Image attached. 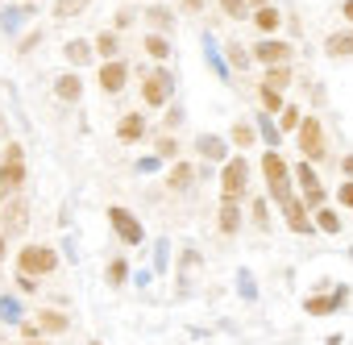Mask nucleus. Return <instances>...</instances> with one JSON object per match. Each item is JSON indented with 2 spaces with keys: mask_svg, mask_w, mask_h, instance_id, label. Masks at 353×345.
I'll return each mask as SVG.
<instances>
[{
  "mask_svg": "<svg viewBox=\"0 0 353 345\" xmlns=\"http://www.w3.org/2000/svg\"><path fill=\"white\" fill-rule=\"evenodd\" d=\"M59 270V254L50 246H21L17 254V275H30V279H42V275H54Z\"/></svg>",
  "mask_w": 353,
  "mask_h": 345,
  "instance_id": "nucleus-5",
  "label": "nucleus"
},
{
  "mask_svg": "<svg viewBox=\"0 0 353 345\" xmlns=\"http://www.w3.org/2000/svg\"><path fill=\"white\" fill-rule=\"evenodd\" d=\"M192 179H196V166L179 158V162L166 170V192H188V188H192Z\"/></svg>",
  "mask_w": 353,
  "mask_h": 345,
  "instance_id": "nucleus-15",
  "label": "nucleus"
},
{
  "mask_svg": "<svg viewBox=\"0 0 353 345\" xmlns=\"http://www.w3.org/2000/svg\"><path fill=\"white\" fill-rule=\"evenodd\" d=\"M295 179H299V188H303V204H312V208H324L328 192H324V184L316 179L312 162H295Z\"/></svg>",
  "mask_w": 353,
  "mask_h": 345,
  "instance_id": "nucleus-10",
  "label": "nucleus"
},
{
  "mask_svg": "<svg viewBox=\"0 0 353 345\" xmlns=\"http://www.w3.org/2000/svg\"><path fill=\"white\" fill-rule=\"evenodd\" d=\"M328 345H341V337H328Z\"/></svg>",
  "mask_w": 353,
  "mask_h": 345,
  "instance_id": "nucleus-55",
  "label": "nucleus"
},
{
  "mask_svg": "<svg viewBox=\"0 0 353 345\" xmlns=\"http://www.w3.org/2000/svg\"><path fill=\"white\" fill-rule=\"evenodd\" d=\"M92 50H96V55H104L108 63H112V59H121V42H117V34H112V30H108V34H100Z\"/></svg>",
  "mask_w": 353,
  "mask_h": 345,
  "instance_id": "nucleus-29",
  "label": "nucleus"
},
{
  "mask_svg": "<svg viewBox=\"0 0 353 345\" xmlns=\"http://www.w3.org/2000/svg\"><path fill=\"white\" fill-rule=\"evenodd\" d=\"M158 166H162L158 158H141V162H137V170H141V175H145V170H158Z\"/></svg>",
  "mask_w": 353,
  "mask_h": 345,
  "instance_id": "nucleus-49",
  "label": "nucleus"
},
{
  "mask_svg": "<svg viewBox=\"0 0 353 345\" xmlns=\"http://www.w3.org/2000/svg\"><path fill=\"white\" fill-rule=\"evenodd\" d=\"M0 320H5V324H21V299L17 295H0Z\"/></svg>",
  "mask_w": 353,
  "mask_h": 345,
  "instance_id": "nucleus-30",
  "label": "nucleus"
},
{
  "mask_svg": "<svg viewBox=\"0 0 353 345\" xmlns=\"http://www.w3.org/2000/svg\"><path fill=\"white\" fill-rule=\"evenodd\" d=\"M125 279H129V262H125V258H112L108 270H104V283H108V287H121Z\"/></svg>",
  "mask_w": 353,
  "mask_h": 345,
  "instance_id": "nucleus-34",
  "label": "nucleus"
},
{
  "mask_svg": "<svg viewBox=\"0 0 353 345\" xmlns=\"http://www.w3.org/2000/svg\"><path fill=\"white\" fill-rule=\"evenodd\" d=\"M54 96H59L63 104H75V100L83 96V79H79V75H71V71H67V75H59V79H54Z\"/></svg>",
  "mask_w": 353,
  "mask_h": 345,
  "instance_id": "nucleus-19",
  "label": "nucleus"
},
{
  "mask_svg": "<svg viewBox=\"0 0 353 345\" xmlns=\"http://www.w3.org/2000/svg\"><path fill=\"white\" fill-rule=\"evenodd\" d=\"M262 175H266V188H270V200H291V166L279 150H266L262 154Z\"/></svg>",
  "mask_w": 353,
  "mask_h": 345,
  "instance_id": "nucleus-2",
  "label": "nucleus"
},
{
  "mask_svg": "<svg viewBox=\"0 0 353 345\" xmlns=\"http://www.w3.org/2000/svg\"><path fill=\"white\" fill-rule=\"evenodd\" d=\"M145 55H150V59H162V63H166V59H170V42H166L162 34H145Z\"/></svg>",
  "mask_w": 353,
  "mask_h": 345,
  "instance_id": "nucleus-31",
  "label": "nucleus"
},
{
  "mask_svg": "<svg viewBox=\"0 0 353 345\" xmlns=\"http://www.w3.org/2000/svg\"><path fill=\"white\" fill-rule=\"evenodd\" d=\"M26 5H34V0H26Z\"/></svg>",
  "mask_w": 353,
  "mask_h": 345,
  "instance_id": "nucleus-57",
  "label": "nucleus"
},
{
  "mask_svg": "<svg viewBox=\"0 0 353 345\" xmlns=\"http://www.w3.org/2000/svg\"><path fill=\"white\" fill-rule=\"evenodd\" d=\"M26 188V146L21 141H9L5 146V162H0V196H21Z\"/></svg>",
  "mask_w": 353,
  "mask_h": 345,
  "instance_id": "nucleus-1",
  "label": "nucleus"
},
{
  "mask_svg": "<svg viewBox=\"0 0 353 345\" xmlns=\"http://www.w3.org/2000/svg\"><path fill=\"white\" fill-rule=\"evenodd\" d=\"M204 55H208V67H212V75L229 83V67H225V59H221V50H216V42H212V38H204Z\"/></svg>",
  "mask_w": 353,
  "mask_h": 345,
  "instance_id": "nucleus-27",
  "label": "nucleus"
},
{
  "mask_svg": "<svg viewBox=\"0 0 353 345\" xmlns=\"http://www.w3.org/2000/svg\"><path fill=\"white\" fill-rule=\"evenodd\" d=\"M258 125H262V137H266V146L274 150V146H279V137H283V133H279V125H274L266 112H262V121H258Z\"/></svg>",
  "mask_w": 353,
  "mask_h": 345,
  "instance_id": "nucleus-38",
  "label": "nucleus"
},
{
  "mask_svg": "<svg viewBox=\"0 0 353 345\" xmlns=\"http://www.w3.org/2000/svg\"><path fill=\"white\" fill-rule=\"evenodd\" d=\"M254 225H258V229H270V204H266L262 196L254 200Z\"/></svg>",
  "mask_w": 353,
  "mask_h": 345,
  "instance_id": "nucleus-40",
  "label": "nucleus"
},
{
  "mask_svg": "<svg viewBox=\"0 0 353 345\" xmlns=\"http://www.w3.org/2000/svg\"><path fill=\"white\" fill-rule=\"evenodd\" d=\"M216 225H221V233H237L241 229V208H237V200H221V217H216Z\"/></svg>",
  "mask_w": 353,
  "mask_h": 345,
  "instance_id": "nucleus-23",
  "label": "nucleus"
},
{
  "mask_svg": "<svg viewBox=\"0 0 353 345\" xmlns=\"http://www.w3.org/2000/svg\"><path fill=\"white\" fill-rule=\"evenodd\" d=\"M258 100H262V112H283V92H270V88H258Z\"/></svg>",
  "mask_w": 353,
  "mask_h": 345,
  "instance_id": "nucleus-36",
  "label": "nucleus"
},
{
  "mask_svg": "<svg viewBox=\"0 0 353 345\" xmlns=\"http://www.w3.org/2000/svg\"><path fill=\"white\" fill-rule=\"evenodd\" d=\"M341 17H345V21L353 26V0H345V5H341Z\"/></svg>",
  "mask_w": 353,
  "mask_h": 345,
  "instance_id": "nucleus-52",
  "label": "nucleus"
},
{
  "mask_svg": "<svg viewBox=\"0 0 353 345\" xmlns=\"http://www.w3.org/2000/svg\"><path fill=\"white\" fill-rule=\"evenodd\" d=\"M295 141H299V154L307 162H328V137H324L320 117H303L299 129H295Z\"/></svg>",
  "mask_w": 353,
  "mask_h": 345,
  "instance_id": "nucleus-3",
  "label": "nucleus"
},
{
  "mask_svg": "<svg viewBox=\"0 0 353 345\" xmlns=\"http://www.w3.org/2000/svg\"><path fill=\"white\" fill-rule=\"evenodd\" d=\"M254 137H258V133H254L245 121H237V125H233V141H237L241 150H245V146H254Z\"/></svg>",
  "mask_w": 353,
  "mask_h": 345,
  "instance_id": "nucleus-39",
  "label": "nucleus"
},
{
  "mask_svg": "<svg viewBox=\"0 0 353 345\" xmlns=\"http://www.w3.org/2000/svg\"><path fill=\"white\" fill-rule=\"evenodd\" d=\"M245 188H250V158L229 154L225 166H221V196H225V200H241Z\"/></svg>",
  "mask_w": 353,
  "mask_h": 345,
  "instance_id": "nucleus-4",
  "label": "nucleus"
},
{
  "mask_svg": "<svg viewBox=\"0 0 353 345\" xmlns=\"http://www.w3.org/2000/svg\"><path fill=\"white\" fill-rule=\"evenodd\" d=\"M262 88H270V92H283V88H291V67H266V79H262Z\"/></svg>",
  "mask_w": 353,
  "mask_h": 345,
  "instance_id": "nucleus-28",
  "label": "nucleus"
},
{
  "mask_svg": "<svg viewBox=\"0 0 353 345\" xmlns=\"http://www.w3.org/2000/svg\"><path fill=\"white\" fill-rule=\"evenodd\" d=\"M254 26H258L262 34H274V30L283 26V17H279V9H274V5H266V9H258V13H254Z\"/></svg>",
  "mask_w": 353,
  "mask_h": 345,
  "instance_id": "nucleus-26",
  "label": "nucleus"
},
{
  "mask_svg": "<svg viewBox=\"0 0 353 345\" xmlns=\"http://www.w3.org/2000/svg\"><path fill=\"white\" fill-rule=\"evenodd\" d=\"M17 333H21V341H42V328H38L34 320H21V324H17Z\"/></svg>",
  "mask_w": 353,
  "mask_h": 345,
  "instance_id": "nucleus-43",
  "label": "nucleus"
},
{
  "mask_svg": "<svg viewBox=\"0 0 353 345\" xmlns=\"http://www.w3.org/2000/svg\"><path fill=\"white\" fill-rule=\"evenodd\" d=\"M349 258H353V250H349Z\"/></svg>",
  "mask_w": 353,
  "mask_h": 345,
  "instance_id": "nucleus-59",
  "label": "nucleus"
},
{
  "mask_svg": "<svg viewBox=\"0 0 353 345\" xmlns=\"http://www.w3.org/2000/svg\"><path fill=\"white\" fill-rule=\"evenodd\" d=\"M34 17V5H17V9H5V13H0V30H5V34H17L26 21Z\"/></svg>",
  "mask_w": 353,
  "mask_h": 345,
  "instance_id": "nucleus-22",
  "label": "nucleus"
},
{
  "mask_svg": "<svg viewBox=\"0 0 353 345\" xmlns=\"http://www.w3.org/2000/svg\"><path fill=\"white\" fill-rule=\"evenodd\" d=\"M341 170H345V179H353V154H349V158H341Z\"/></svg>",
  "mask_w": 353,
  "mask_h": 345,
  "instance_id": "nucleus-51",
  "label": "nucleus"
},
{
  "mask_svg": "<svg viewBox=\"0 0 353 345\" xmlns=\"http://www.w3.org/2000/svg\"><path fill=\"white\" fill-rule=\"evenodd\" d=\"M170 96H174V75L162 71V67L145 71V79H141V100H145L150 108H162V104H170Z\"/></svg>",
  "mask_w": 353,
  "mask_h": 345,
  "instance_id": "nucleus-6",
  "label": "nucleus"
},
{
  "mask_svg": "<svg viewBox=\"0 0 353 345\" xmlns=\"http://www.w3.org/2000/svg\"><path fill=\"white\" fill-rule=\"evenodd\" d=\"M345 304H349V287L336 283V295H307V299H303V312H307V316H332V312H341Z\"/></svg>",
  "mask_w": 353,
  "mask_h": 345,
  "instance_id": "nucleus-11",
  "label": "nucleus"
},
{
  "mask_svg": "<svg viewBox=\"0 0 353 345\" xmlns=\"http://www.w3.org/2000/svg\"><path fill=\"white\" fill-rule=\"evenodd\" d=\"M63 59H67L71 67H88V63H96V50H92L88 38H71V42L63 46Z\"/></svg>",
  "mask_w": 353,
  "mask_h": 345,
  "instance_id": "nucleus-16",
  "label": "nucleus"
},
{
  "mask_svg": "<svg viewBox=\"0 0 353 345\" xmlns=\"http://www.w3.org/2000/svg\"><path fill=\"white\" fill-rule=\"evenodd\" d=\"M125 83H129V63H125V59H112V63L100 67V88H104L108 96H121Z\"/></svg>",
  "mask_w": 353,
  "mask_h": 345,
  "instance_id": "nucleus-12",
  "label": "nucleus"
},
{
  "mask_svg": "<svg viewBox=\"0 0 353 345\" xmlns=\"http://www.w3.org/2000/svg\"><path fill=\"white\" fill-rule=\"evenodd\" d=\"M34 324H38L42 333H67V328H71V320H67V312H59V308H42Z\"/></svg>",
  "mask_w": 353,
  "mask_h": 345,
  "instance_id": "nucleus-21",
  "label": "nucleus"
},
{
  "mask_svg": "<svg viewBox=\"0 0 353 345\" xmlns=\"http://www.w3.org/2000/svg\"><path fill=\"white\" fill-rule=\"evenodd\" d=\"M30 225V196H9L0 208V237H17Z\"/></svg>",
  "mask_w": 353,
  "mask_h": 345,
  "instance_id": "nucleus-7",
  "label": "nucleus"
},
{
  "mask_svg": "<svg viewBox=\"0 0 353 345\" xmlns=\"http://www.w3.org/2000/svg\"><path fill=\"white\" fill-rule=\"evenodd\" d=\"M225 55H229V63H225V67H233V71H245V67L254 63V59H250V50H245L241 42H229V50H225Z\"/></svg>",
  "mask_w": 353,
  "mask_h": 345,
  "instance_id": "nucleus-32",
  "label": "nucleus"
},
{
  "mask_svg": "<svg viewBox=\"0 0 353 345\" xmlns=\"http://www.w3.org/2000/svg\"><path fill=\"white\" fill-rule=\"evenodd\" d=\"M250 59H258L262 67H291V59H295V46H291V42H274V38H262V42L250 50Z\"/></svg>",
  "mask_w": 353,
  "mask_h": 345,
  "instance_id": "nucleus-9",
  "label": "nucleus"
},
{
  "mask_svg": "<svg viewBox=\"0 0 353 345\" xmlns=\"http://www.w3.org/2000/svg\"><path fill=\"white\" fill-rule=\"evenodd\" d=\"M196 154L208 158V162H225L229 158V141L216 137V133H196Z\"/></svg>",
  "mask_w": 353,
  "mask_h": 345,
  "instance_id": "nucleus-14",
  "label": "nucleus"
},
{
  "mask_svg": "<svg viewBox=\"0 0 353 345\" xmlns=\"http://www.w3.org/2000/svg\"><path fill=\"white\" fill-rule=\"evenodd\" d=\"M88 5H92V0H54L50 13H54V21H71V17H79Z\"/></svg>",
  "mask_w": 353,
  "mask_h": 345,
  "instance_id": "nucleus-25",
  "label": "nucleus"
},
{
  "mask_svg": "<svg viewBox=\"0 0 353 345\" xmlns=\"http://www.w3.org/2000/svg\"><path fill=\"white\" fill-rule=\"evenodd\" d=\"M283 217H287V229L291 233H299V237H312L316 233V225H312V217H307V208L299 200H283Z\"/></svg>",
  "mask_w": 353,
  "mask_h": 345,
  "instance_id": "nucleus-13",
  "label": "nucleus"
},
{
  "mask_svg": "<svg viewBox=\"0 0 353 345\" xmlns=\"http://www.w3.org/2000/svg\"><path fill=\"white\" fill-rule=\"evenodd\" d=\"M200 266V250L196 246H183L179 250V291H188L192 287V270Z\"/></svg>",
  "mask_w": 353,
  "mask_h": 345,
  "instance_id": "nucleus-20",
  "label": "nucleus"
},
{
  "mask_svg": "<svg viewBox=\"0 0 353 345\" xmlns=\"http://www.w3.org/2000/svg\"><path fill=\"white\" fill-rule=\"evenodd\" d=\"M174 125H183V108H179V104L166 112V129H174Z\"/></svg>",
  "mask_w": 353,
  "mask_h": 345,
  "instance_id": "nucleus-48",
  "label": "nucleus"
},
{
  "mask_svg": "<svg viewBox=\"0 0 353 345\" xmlns=\"http://www.w3.org/2000/svg\"><path fill=\"white\" fill-rule=\"evenodd\" d=\"M221 9H225L229 17H245V0H221Z\"/></svg>",
  "mask_w": 353,
  "mask_h": 345,
  "instance_id": "nucleus-46",
  "label": "nucleus"
},
{
  "mask_svg": "<svg viewBox=\"0 0 353 345\" xmlns=\"http://www.w3.org/2000/svg\"><path fill=\"white\" fill-rule=\"evenodd\" d=\"M0 5H5V0H0Z\"/></svg>",
  "mask_w": 353,
  "mask_h": 345,
  "instance_id": "nucleus-60",
  "label": "nucleus"
},
{
  "mask_svg": "<svg viewBox=\"0 0 353 345\" xmlns=\"http://www.w3.org/2000/svg\"><path fill=\"white\" fill-rule=\"evenodd\" d=\"M166 254H170V246H166V237H158V246H154V270H158V275L170 266V258H166Z\"/></svg>",
  "mask_w": 353,
  "mask_h": 345,
  "instance_id": "nucleus-41",
  "label": "nucleus"
},
{
  "mask_svg": "<svg viewBox=\"0 0 353 345\" xmlns=\"http://www.w3.org/2000/svg\"><path fill=\"white\" fill-rule=\"evenodd\" d=\"M17 291L34 295V291H38V279H30V275H17Z\"/></svg>",
  "mask_w": 353,
  "mask_h": 345,
  "instance_id": "nucleus-47",
  "label": "nucleus"
},
{
  "mask_svg": "<svg viewBox=\"0 0 353 345\" xmlns=\"http://www.w3.org/2000/svg\"><path fill=\"white\" fill-rule=\"evenodd\" d=\"M92 345H100V341H92Z\"/></svg>",
  "mask_w": 353,
  "mask_h": 345,
  "instance_id": "nucleus-58",
  "label": "nucleus"
},
{
  "mask_svg": "<svg viewBox=\"0 0 353 345\" xmlns=\"http://www.w3.org/2000/svg\"><path fill=\"white\" fill-rule=\"evenodd\" d=\"M324 55L328 59H353V30H336L324 38Z\"/></svg>",
  "mask_w": 353,
  "mask_h": 345,
  "instance_id": "nucleus-17",
  "label": "nucleus"
},
{
  "mask_svg": "<svg viewBox=\"0 0 353 345\" xmlns=\"http://www.w3.org/2000/svg\"><path fill=\"white\" fill-rule=\"evenodd\" d=\"M174 154H179V146H174V137H170V133H166V137H158V154H154V158L162 162V158H174Z\"/></svg>",
  "mask_w": 353,
  "mask_h": 345,
  "instance_id": "nucleus-42",
  "label": "nucleus"
},
{
  "mask_svg": "<svg viewBox=\"0 0 353 345\" xmlns=\"http://www.w3.org/2000/svg\"><path fill=\"white\" fill-rule=\"evenodd\" d=\"M266 5H270V0H245V9H254V13H258V9H266Z\"/></svg>",
  "mask_w": 353,
  "mask_h": 345,
  "instance_id": "nucleus-53",
  "label": "nucleus"
},
{
  "mask_svg": "<svg viewBox=\"0 0 353 345\" xmlns=\"http://www.w3.org/2000/svg\"><path fill=\"white\" fill-rule=\"evenodd\" d=\"M336 200H341V208H353V179H345L336 188Z\"/></svg>",
  "mask_w": 353,
  "mask_h": 345,
  "instance_id": "nucleus-44",
  "label": "nucleus"
},
{
  "mask_svg": "<svg viewBox=\"0 0 353 345\" xmlns=\"http://www.w3.org/2000/svg\"><path fill=\"white\" fill-rule=\"evenodd\" d=\"M204 9V0H183V13H200Z\"/></svg>",
  "mask_w": 353,
  "mask_h": 345,
  "instance_id": "nucleus-50",
  "label": "nucleus"
},
{
  "mask_svg": "<svg viewBox=\"0 0 353 345\" xmlns=\"http://www.w3.org/2000/svg\"><path fill=\"white\" fill-rule=\"evenodd\" d=\"M145 21H150V26H158V30H166V26L174 21V13H170L166 5H150V9H145Z\"/></svg>",
  "mask_w": 353,
  "mask_h": 345,
  "instance_id": "nucleus-35",
  "label": "nucleus"
},
{
  "mask_svg": "<svg viewBox=\"0 0 353 345\" xmlns=\"http://www.w3.org/2000/svg\"><path fill=\"white\" fill-rule=\"evenodd\" d=\"M0 258H5V237H0Z\"/></svg>",
  "mask_w": 353,
  "mask_h": 345,
  "instance_id": "nucleus-56",
  "label": "nucleus"
},
{
  "mask_svg": "<svg viewBox=\"0 0 353 345\" xmlns=\"http://www.w3.org/2000/svg\"><path fill=\"white\" fill-rule=\"evenodd\" d=\"M129 21H133V9H117V17H112V34H117V30H129Z\"/></svg>",
  "mask_w": 353,
  "mask_h": 345,
  "instance_id": "nucleus-45",
  "label": "nucleus"
},
{
  "mask_svg": "<svg viewBox=\"0 0 353 345\" xmlns=\"http://www.w3.org/2000/svg\"><path fill=\"white\" fill-rule=\"evenodd\" d=\"M299 121H303V112H299L295 104H283V112H279V133H295Z\"/></svg>",
  "mask_w": 353,
  "mask_h": 345,
  "instance_id": "nucleus-33",
  "label": "nucleus"
},
{
  "mask_svg": "<svg viewBox=\"0 0 353 345\" xmlns=\"http://www.w3.org/2000/svg\"><path fill=\"white\" fill-rule=\"evenodd\" d=\"M237 291H241V299H258V283H254V270H237Z\"/></svg>",
  "mask_w": 353,
  "mask_h": 345,
  "instance_id": "nucleus-37",
  "label": "nucleus"
},
{
  "mask_svg": "<svg viewBox=\"0 0 353 345\" xmlns=\"http://www.w3.org/2000/svg\"><path fill=\"white\" fill-rule=\"evenodd\" d=\"M108 225H112V233H117L125 246H141V241H145L141 221H137L129 208H121V204H112V208H108Z\"/></svg>",
  "mask_w": 353,
  "mask_h": 345,
  "instance_id": "nucleus-8",
  "label": "nucleus"
},
{
  "mask_svg": "<svg viewBox=\"0 0 353 345\" xmlns=\"http://www.w3.org/2000/svg\"><path fill=\"white\" fill-rule=\"evenodd\" d=\"M17 345H46V341H17Z\"/></svg>",
  "mask_w": 353,
  "mask_h": 345,
  "instance_id": "nucleus-54",
  "label": "nucleus"
},
{
  "mask_svg": "<svg viewBox=\"0 0 353 345\" xmlns=\"http://www.w3.org/2000/svg\"><path fill=\"white\" fill-rule=\"evenodd\" d=\"M312 225H316V233H328V237L345 229V225H341V217H336L328 204H324V208H316V221H312Z\"/></svg>",
  "mask_w": 353,
  "mask_h": 345,
  "instance_id": "nucleus-24",
  "label": "nucleus"
},
{
  "mask_svg": "<svg viewBox=\"0 0 353 345\" xmlns=\"http://www.w3.org/2000/svg\"><path fill=\"white\" fill-rule=\"evenodd\" d=\"M117 137H121V141H141V137H145V117H141V112H125V117L117 121Z\"/></svg>",
  "mask_w": 353,
  "mask_h": 345,
  "instance_id": "nucleus-18",
  "label": "nucleus"
}]
</instances>
